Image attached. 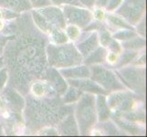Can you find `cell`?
Segmentation results:
<instances>
[{
    "label": "cell",
    "instance_id": "cell-1",
    "mask_svg": "<svg viewBox=\"0 0 147 137\" xmlns=\"http://www.w3.org/2000/svg\"><path fill=\"white\" fill-rule=\"evenodd\" d=\"M28 14L20 15L15 21L14 37L5 46L4 52L9 86L26 95L33 80H43L47 69V37L35 26Z\"/></svg>",
    "mask_w": 147,
    "mask_h": 137
},
{
    "label": "cell",
    "instance_id": "cell-2",
    "mask_svg": "<svg viewBox=\"0 0 147 137\" xmlns=\"http://www.w3.org/2000/svg\"><path fill=\"white\" fill-rule=\"evenodd\" d=\"M28 97L25 115L28 125L32 129L49 127L48 125L59 123L71 111V108L64 106L62 100L55 96L36 98L28 95Z\"/></svg>",
    "mask_w": 147,
    "mask_h": 137
},
{
    "label": "cell",
    "instance_id": "cell-3",
    "mask_svg": "<svg viewBox=\"0 0 147 137\" xmlns=\"http://www.w3.org/2000/svg\"><path fill=\"white\" fill-rule=\"evenodd\" d=\"M47 62L49 67L55 69H64L82 64L83 57L79 52L73 43L56 45L53 43L46 46Z\"/></svg>",
    "mask_w": 147,
    "mask_h": 137
},
{
    "label": "cell",
    "instance_id": "cell-4",
    "mask_svg": "<svg viewBox=\"0 0 147 137\" xmlns=\"http://www.w3.org/2000/svg\"><path fill=\"white\" fill-rule=\"evenodd\" d=\"M75 119L80 134L85 135L92 130L97 121L95 96L92 93H82L75 109Z\"/></svg>",
    "mask_w": 147,
    "mask_h": 137
},
{
    "label": "cell",
    "instance_id": "cell-5",
    "mask_svg": "<svg viewBox=\"0 0 147 137\" xmlns=\"http://www.w3.org/2000/svg\"><path fill=\"white\" fill-rule=\"evenodd\" d=\"M140 97H142V95L140 96L137 93L134 94L131 91H125V90H118L109 96L107 103L111 111H113V115L116 116L127 111H143L138 106V104L144 103H140Z\"/></svg>",
    "mask_w": 147,
    "mask_h": 137
},
{
    "label": "cell",
    "instance_id": "cell-6",
    "mask_svg": "<svg viewBox=\"0 0 147 137\" xmlns=\"http://www.w3.org/2000/svg\"><path fill=\"white\" fill-rule=\"evenodd\" d=\"M118 78L126 88L144 96L145 92V69L138 66H124L116 72Z\"/></svg>",
    "mask_w": 147,
    "mask_h": 137
},
{
    "label": "cell",
    "instance_id": "cell-7",
    "mask_svg": "<svg viewBox=\"0 0 147 137\" xmlns=\"http://www.w3.org/2000/svg\"><path fill=\"white\" fill-rule=\"evenodd\" d=\"M90 79L98 83L101 88L110 93L113 91L124 90L126 87L121 83L116 73L100 64L90 65Z\"/></svg>",
    "mask_w": 147,
    "mask_h": 137
},
{
    "label": "cell",
    "instance_id": "cell-8",
    "mask_svg": "<svg viewBox=\"0 0 147 137\" xmlns=\"http://www.w3.org/2000/svg\"><path fill=\"white\" fill-rule=\"evenodd\" d=\"M145 4L146 0H123L115 13L131 26H135L144 16Z\"/></svg>",
    "mask_w": 147,
    "mask_h": 137
},
{
    "label": "cell",
    "instance_id": "cell-9",
    "mask_svg": "<svg viewBox=\"0 0 147 137\" xmlns=\"http://www.w3.org/2000/svg\"><path fill=\"white\" fill-rule=\"evenodd\" d=\"M62 11L66 23L76 25L80 28H86L93 18V14L82 7L65 5Z\"/></svg>",
    "mask_w": 147,
    "mask_h": 137
},
{
    "label": "cell",
    "instance_id": "cell-10",
    "mask_svg": "<svg viewBox=\"0 0 147 137\" xmlns=\"http://www.w3.org/2000/svg\"><path fill=\"white\" fill-rule=\"evenodd\" d=\"M38 11L42 15L46 21L50 25L53 29L54 28H60L64 29L67 26V23L65 21L63 11L58 7L54 6H48L44 7H40Z\"/></svg>",
    "mask_w": 147,
    "mask_h": 137
},
{
    "label": "cell",
    "instance_id": "cell-11",
    "mask_svg": "<svg viewBox=\"0 0 147 137\" xmlns=\"http://www.w3.org/2000/svg\"><path fill=\"white\" fill-rule=\"evenodd\" d=\"M98 47V32L95 31H85L84 30L83 34L80 33V38L77 40V44H76V48L83 58L87 57L90 52H92Z\"/></svg>",
    "mask_w": 147,
    "mask_h": 137
},
{
    "label": "cell",
    "instance_id": "cell-12",
    "mask_svg": "<svg viewBox=\"0 0 147 137\" xmlns=\"http://www.w3.org/2000/svg\"><path fill=\"white\" fill-rule=\"evenodd\" d=\"M4 100L6 101L7 107L11 110L14 113H22V110L26 105V101L22 97L21 93L15 88L8 86L3 90Z\"/></svg>",
    "mask_w": 147,
    "mask_h": 137
},
{
    "label": "cell",
    "instance_id": "cell-13",
    "mask_svg": "<svg viewBox=\"0 0 147 137\" xmlns=\"http://www.w3.org/2000/svg\"><path fill=\"white\" fill-rule=\"evenodd\" d=\"M43 80H46L52 86V88L54 89L58 96L63 95L68 89V83L65 80L64 77L60 74V72L57 69L53 67L46 69Z\"/></svg>",
    "mask_w": 147,
    "mask_h": 137
},
{
    "label": "cell",
    "instance_id": "cell-14",
    "mask_svg": "<svg viewBox=\"0 0 147 137\" xmlns=\"http://www.w3.org/2000/svg\"><path fill=\"white\" fill-rule=\"evenodd\" d=\"M67 83L70 86L77 88L82 91H85L88 93L92 94H108L106 90H103L100 86L96 83L94 80L89 78H83V79H68Z\"/></svg>",
    "mask_w": 147,
    "mask_h": 137
},
{
    "label": "cell",
    "instance_id": "cell-15",
    "mask_svg": "<svg viewBox=\"0 0 147 137\" xmlns=\"http://www.w3.org/2000/svg\"><path fill=\"white\" fill-rule=\"evenodd\" d=\"M29 90H31V95L36 98H44L50 97V96H56L57 93L46 80H40V79L35 80L30 84Z\"/></svg>",
    "mask_w": 147,
    "mask_h": 137
},
{
    "label": "cell",
    "instance_id": "cell-16",
    "mask_svg": "<svg viewBox=\"0 0 147 137\" xmlns=\"http://www.w3.org/2000/svg\"><path fill=\"white\" fill-rule=\"evenodd\" d=\"M59 72L65 79H83L90 77V69L85 64L60 69Z\"/></svg>",
    "mask_w": 147,
    "mask_h": 137
},
{
    "label": "cell",
    "instance_id": "cell-17",
    "mask_svg": "<svg viewBox=\"0 0 147 137\" xmlns=\"http://www.w3.org/2000/svg\"><path fill=\"white\" fill-rule=\"evenodd\" d=\"M0 8L21 14L32 9L29 0H0Z\"/></svg>",
    "mask_w": 147,
    "mask_h": 137
},
{
    "label": "cell",
    "instance_id": "cell-18",
    "mask_svg": "<svg viewBox=\"0 0 147 137\" xmlns=\"http://www.w3.org/2000/svg\"><path fill=\"white\" fill-rule=\"evenodd\" d=\"M58 132L63 135H79L80 132L75 116L73 114H69L64 117L60 121Z\"/></svg>",
    "mask_w": 147,
    "mask_h": 137
},
{
    "label": "cell",
    "instance_id": "cell-19",
    "mask_svg": "<svg viewBox=\"0 0 147 137\" xmlns=\"http://www.w3.org/2000/svg\"><path fill=\"white\" fill-rule=\"evenodd\" d=\"M95 107L96 113H97V119H99L100 123L107 121L111 113L105 94H98L97 97H95Z\"/></svg>",
    "mask_w": 147,
    "mask_h": 137
},
{
    "label": "cell",
    "instance_id": "cell-20",
    "mask_svg": "<svg viewBox=\"0 0 147 137\" xmlns=\"http://www.w3.org/2000/svg\"><path fill=\"white\" fill-rule=\"evenodd\" d=\"M107 50L105 47H98L94 49L92 52H90L87 57H85L83 60L85 65H94V64H101L105 61Z\"/></svg>",
    "mask_w": 147,
    "mask_h": 137
},
{
    "label": "cell",
    "instance_id": "cell-21",
    "mask_svg": "<svg viewBox=\"0 0 147 137\" xmlns=\"http://www.w3.org/2000/svg\"><path fill=\"white\" fill-rule=\"evenodd\" d=\"M138 57V50L125 49L123 52H121V56H119V59L117 63L114 65L115 69H120L124 66H127L133 63L134 59Z\"/></svg>",
    "mask_w": 147,
    "mask_h": 137
},
{
    "label": "cell",
    "instance_id": "cell-22",
    "mask_svg": "<svg viewBox=\"0 0 147 137\" xmlns=\"http://www.w3.org/2000/svg\"><path fill=\"white\" fill-rule=\"evenodd\" d=\"M31 18H32L35 26L44 34H49L52 31L53 28L50 27V25L46 21V19L44 18V17L38 11V10H32Z\"/></svg>",
    "mask_w": 147,
    "mask_h": 137
},
{
    "label": "cell",
    "instance_id": "cell-23",
    "mask_svg": "<svg viewBox=\"0 0 147 137\" xmlns=\"http://www.w3.org/2000/svg\"><path fill=\"white\" fill-rule=\"evenodd\" d=\"M111 117H113V121L118 124L120 128L123 129L124 131L128 132L130 134H138L141 132V129L138 126V124H134V121H131L125 120V119L120 118V117H116V116H111Z\"/></svg>",
    "mask_w": 147,
    "mask_h": 137
},
{
    "label": "cell",
    "instance_id": "cell-24",
    "mask_svg": "<svg viewBox=\"0 0 147 137\" xmlns=\"http://www.w3.org/2000/svg\"><path fill=\"white\" fill-rule=\"evenodd\" d=\"M83 91L80 90L70 86V88H68L67 90L65 91V93L63 94L62 101L64 104H70L74 103L76 101H78L79 99L80 98V96L82 95Z\"/></svg>",
    "mask_w": 147,
    "mask_h": 137
},
{
    "label": "cell",
    "instance_id": "cell-25",
    "mask_svg": "<svg viewBox=\"0 0 147 137\" xmlns=\"http://www.w3.org/2000/svg\"><path fill=\"white\" fill-rule=\"evenodd\" d=\"M146 45L145 38L144 37L136 36L131 39L123 41L121 47L125 49H131V50H139L141 49H144Z\"/></svg>",
    "mask_w": 147,
    "mask_h": 137
},
{
    "label": "cell",
    "instance_id": "cell-26",
    "mask_svg": "<svg viewBox=\"0 0 147 137\" xmlns=\"http://www.w3.org/2000/svg\"><path fill=\"white\" fill-rule=\"evenodd\" d=\"M107 21L111 27L116 28H130V29H134V27L130 25L128 22H126L125 20L121 18L118 15H108L107 16Z\"/></svg>",
    "mask_w": 147,
    "mask_h": 137
},
{
    "label": "cell",
    "instance_id": "cell-27",
    "mask_svg": "<svg viewBox=\"0 0 147 137\" xmlns=\"http://www.w3.org/2000/svg\"><path fill=\"white\" fill-rule=\"evenodd\" d=\"M49 36H50V39H51L52 43L56 45L65 44L69 41L68 36L63 31V29H60V28L52 29V31L49 33Z\"/></svg>",
    "mask_w": 147,
    "mask_h": 137
},
{
    "label": "cell",
    "instance_id": "cell-28",
    "mask_svg": "<svg viewBox=\"0 0 147 137\" xmlns=\"http://www.w3.org/2000/svg\"><path fill=\"white\" fill-rule=\"evenodd\" d=\"M136 36H138V34L136 33L134 29H130V28H121L118 30L117 32H115L113 35V38H115L116 40H121V41H125L133 38Z\"/></svg>",
    "mask_w": 147,
    "mask_h": 137
},
{
    "label": "cell",
    "instance_id": "cell-29",
    "mask_svg": "<svg viewBox=\"0 0 147 137\" xmlns=\"http://www.w3.org/2000/svg\"><path fill=\"white\" fill-rule=\"evenodd\" d=\"M99 33H98V38H99V43H100V45L102 47H107L109 42L111 41V35L110 33V31L108 30V28L105 26L100 24V26L98 28Z\"/></svg>",
    "mask_w": 147,
    "mask_h": 137
},
{
    "label": "cell",
    "instance_id": "cell-30",
    "mask_svg": "<svg viewBox=\"0 0 147 137\" xmlns=\"http://www.w3.org/2000/svg\"><path fill=\"white\" fill-rule=\"evenodd\" d=\"M66 35L68 36L69 39L72 40V41H77L80 35V28L76 26V25L69 24V26H66Z\"/></svg>",
    "mask_w": 147,
    "mask_h": 137
},
{
    "label": "cell",
    "instance_id": "cell-31",
    "mask_svg": "<svg viewBox=\"0 0 147 137\" xmlns=\"http://www.w3.org/2000/svg\"><path fill=\"white\" fill-rule=\"evenodd\" d=\"M107 47L110 49L111 52H113V53L119 54V55L121 54V50H123V47H121V45L115 38H111V41L109 42Z\"/></svg>",
    "mask_w": 147,
    "mask_h": 137
},
{
    "label": "cell",
    "instance_id": "cell-32",
    "mask_svg": "<svg viewBox=\"0 0 147 137\" xmlns=\"http://www.w3.org/2000/svg\"><path fill=\"white\" fill-rule=\"evenodd\" d=\"M102 128L105 130V133L107 134H119V132L116 129V126L113 124V123H105V121H102Z\"/></svg>",
    "mask_w": 147,
    "mask_h": 137
},
{
    "label": "cell",
    "instance_id": "cell-33",
    "mask_svg": "<svg viewBox=\"0 0 147 137\" xmlns=\"http://www.w3.org/2000/svg\"><path fill=\"white\" fill-rule=\"evenodd\" d=\"M8 79V70L7 68H2L0 70V90H2L6 86Z\"/></svg>",
    "mask_w": 147,
    "mask_h": 137
},
{
    "label": "cell",
    "instance_id": "cell-34",
    "mask_svg": "<svg viewBox=\"0 0 147 137\" xmlns=\"http://www.w3.org/2000/svg\"><path fill=\"white\" fill-rule=\"evenodd\" d=\"M51 4H54L56 6H60V5H72V6L82 7V5L80 3L79 0H50Z\"/></svg>",
    "mask_w": 147,
    "mask_h": 137
},
{
    "label": "cell",
    "instance_id": "cell-35",
    "mask_svg": "<svg viewBox=\"0 0 147 137\" xmlns=\"http://www.w3.org/2000/svg\"><path fill=\"white\" fill-rule=\"evenodd\" d=\"M30 4H31L32 7L35 8H40L44 7H48L51 5L50 0H29Z\"/></svg>",
    "mask_w": 147,
    "mask_h": 137
},
{
    "label": "cell",
    "instance_id": "cell-36",
    "mask_svg": "<svg viewBox=\"0 0 147 137\" xmlns=\"http://www.w3.org/2000/svg\"><path fill=\"white\" fill-rule=\"evenodd\" d=\"M137 28H136V33L140 35L141 37H145V18L144 16L140 19V21L136 24Z\"/></svg>",
    "mask_w": 147,
    "mask_h": 137
},
{
    "label": "cell",
    "instance_id": "cell-37",
    "mask_svg": "<svg viewBox=\"0 0 147 137\" xmlns=\"http://www.w3.org/2000/svg\"><path fill=\"white\" fill-rule=\"evenodd\" d=\"M121 2H123V0H109V2L105 8L108 12H113L119 7Z\"/></svg>",
    "mask_w": 147,
    "mask_h": 137
},
{
    "label": "cell",
    "instance_id": "cell-38",
    "mask_svg": "<svg viewBox=\"0 0 147 137\" xmlns=\"http://www.w3.org/2000/svg\"><path fill=\"white\" fill-rule=\"evenodd\" d=\"M119 59V54H116V53H113V52H111V53H107L106 55V59L105 60H107V62L111 65L114 66L116 63H117Z\"/></svg>",
    "mask_w": 147,
    "mask_h": 137
},
{
    "label": "cell",
    "instance_id": "cell-39",
    "mask_svg": "<svg viewBox=\"0 0 147 137\" xmlns=\"http://www.w3.org/2000/svg\"><path fill=\"white\" fill-rule=\"evenodd\" d=\"M14 37V35L12 36H7V35H0V55L4 52L5 46H6L7 42L9 39H11Z\"/></svg>",
    "mask_w": 147,
    "mask_h": 137
},
{
    "label": "cell",
    "instance_id": "cell-40",
    "mask_svg": "<svg viewBox=\"0 0 147 137\" xmlns=\"http://www.w3.org/2000/svg\"><path fill=\"white\" fill-rule=\"evenodd\" d=\"M3 18H5L6 19H13V18H18L20 14L16 13V12H13V11H10V10L7 9H3Z\"/></svg>",
    "mask_w": 147,
    "mask_h": 137
},
{
    "label": "cell",
    "instance_id": "cell-41",
    "mask_svg": "<svg viewBox=\"0 0 147 137\" xmlns=\"http://www.w3.org/2000/svg\"><path fill=\"white\" fill-rule=\"evenodd\" d=\"M93 17L96 20H98V21H102V20L105 18V13L102 10V8L98 7L97 9H96L94 11Z\"/></svg>",
    "mask_w": 147,
    "mask_h": 137
},
{
    "label": "cell",
    "instance_id": "cell-42",
    "mask_svg": "<svg viewBox=\"0 0 147 137\" xmlns=\"http://www.w3.org/2000/svg\"><path fill=\"white\" fill-rule=\"evenodd\" d=\"M80 3L82 5V7H86L88 8H92L95 6L96 0H79Z\"/></svg>",
    "mask_w": 147,
    "mask_h": 137
},
{
    "label": "cell",
    "instance_id": "cell-43",
    "mask_svg": "<svg viewBox=\"0 0 147 137\" xmlns=\"http://www.w3.org/2000/svg\"><path fill=\"white\" fill-rule=\"evenodd\" d=\"M44 135H58L59 134V132L57 130H55L53 128H50V127H47L46 129H44L42 131V134Z\"/></svg>",
    "mask_w": 147,
    "mask_h": 137
},
{
    "label": "cell",
    "instance_id": "cell-44",
    "mask_svg": "<svg viewBox=\"0 0 147 137\" xmlns=\"http://www.w3.org/2000/svg\"><path fill=\"white\" fill-rule=\"evenodd\" d=\"M109 2V0H96L95 1V6L98 7H106L107 6V4Z\"/></svg>",
    "mask_w": 147,
    "mask_h": 137
},
{
    "label": "cell",
    "instance_id": "cell-45",
    "mask_svg": "<svg viewBox=\"0 0 147 137\" xmlns=\"http://www.w3.org/2000/svg\"><path fill=\"white\" fill-rule=\"evenodd\" d=\"M5 65V59L2 56H0V70H1Z\"/></svg>",
    "mask_w": 147,
    "mask_h": 137
},
{
    "label": "cell",
    "instance_id": "cell-46",
    "mask_svg": "<svg viewBox=\"0 0 147 137\" xmlns=\"http://www.w3.org/2000/svg\"><path fill=\"white\" fill-rule=\"evenodd\" d=\"M5 107V103H4V100L2 97H0V108H4Z\"/></svg>",
    "mask_w": 147,
    "mask_h": 137
},
{
    "label": "cell",
    "instance_id": "cell-47",
    "mask_svg": "<svg viewBox=\"0 0 147 137\" xmlns=\"http://www.w3.org/2000/svg\"><path fill=\"white\" fill-rule=\"evenodd\" d=\"M3 28H4V23L1 21V20H0V31L3 30Z\"/></svg>",
    "mask_w": 147,
    "mask_h": 137
},
{
    "label": "cell",
    "instance_id": "cell-48",
    "mask_svg": "<svg viewBox=\"0 0 147 137\" xmlns=\"http://www.w3.org/2000/svg\"><path fill=\"white\" fill-rule=\"evenodd\" d=\"M3 18V14H2V11H1V10H0V18Z\"/></svg>",
    "mask_w": 147,
    "mask_h": 137
},
{
    "label": "cell",
    "instance_id": "cell-49",
    "mask_svg": "<svg viewBox=\"0 0 147 137\" xmlns=\"http://www.w3.org/2000/svg\"><path fill=\"white\" fill-rule=\"evenodd\" d=\"M0 127H1V126H0ZM0 133H1V132H0Z\"/></svg>",
    "mask_w": 147,
    "mask_h": 137
}]
</instances>
